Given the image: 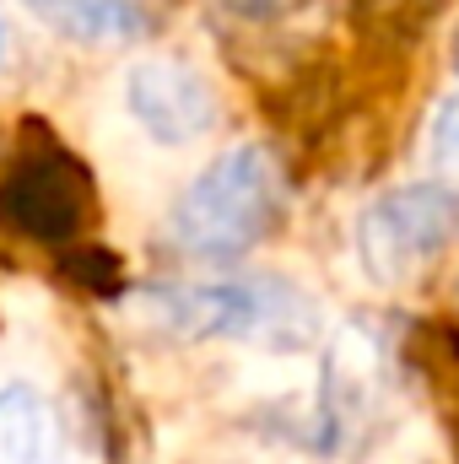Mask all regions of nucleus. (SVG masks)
<instances>
[{"label": "nucleus", "instance_id": "nucleus-1", "mask_svg": "<svg viewBox=\"0 0 459 464\" xmlns=\"http://www.w3.org/2000/svg\"><path fill=\"white\" fill-rule=\"evenodd\" d=\"M276 217H281V168L265 146L243 140V146H228L222 157H211L190 179V189L173 200L168 237L190 259L222 265V259L249 254L276 227Z\"/></svg>", "mask_w": 459, "mask_h": 464}, {"label": "nucleus", "instance_id": "nucleus-6", "mask_svg": "<svg viewBox=\"0 0 459 464\" xmlns=\"http://www.w3.org/2000/svg\"><path fill=\"white\" fill-rule=\"evenodd\" d=\"M0 464H60V438L33 383L0 389Z\"/></svg>", "mask_w": 459, "mask_h": 464}, {"label": "nucleus", "instance_id": "nucleus-7", "mask_svg": "<svg viewBox=\"0 0 459 464\" xmlns=\"http://www.w3.org/2000/svg\"><path fill=\"white\" fill-rule=\"evenodd\" d=\"M433 151H438L444 168H454L459 173V98L454 103H444L438 119H433Z\"/></svg>", "mask_w": 459, "mask_h": 464}, {"label": "nucleus", "instance_id": "nucleus-4", "mask_svg": "<svg viewBox=\"0 0 459 464\" xmlns=\"http://www.w3.org/2000/svg\"><path fill=\"white\" fill-rule=\"evenodd\" d=\"M124 114L157 146H195L217 130V87L179 54H146L124 71Z\"/></svg>", "mask_w": 459, "mask_h": 464}, {"label": "nucleus", "instance_id": "nucleus-3", "mask_svg": "<svg viewBox=\"0 0 459 464\" xmlns=\"http://www.w3.org/2000/svg\"><path fill=\"white\" fill-rule=\"evenodd\" d=\"M459 195L449 184H395L356 217V259L378 286H416L454 243Z\"/></svg>", "mask_w": 459, "mask_h": 464}, {"label": "nucleus", "instance_id": "nucleus-8", "mask_svg": "<svg viewBox=\"0 0 459 464\" xmlns=\"http://www.w3.org/2000/svg\"><path fill=\"white\" fill-rule=\"evenodd\" d=\"M454 65H459V38H454Z\"/></svg>", "mask_w": 459, "mask_h": 464}, {"label": "nucleus", "instance_id": "nucleus-2", "mask_svg": "<svg viewBox=\"0 0 459 464\" xmlns=\"http://www.w3.org/2000/svg\"><path fill=\"white\" fill-rule=\"evenodd\" d=\"M141 308L168 324L173 335L190 341H243V346L298 351L314 341L319 308L308 292H298L281 276H254V281H190V286H162L141 297Z\"/></svg>", "mask_w": 459, "mask_h": 464}, {"label": "nucleus", "instance_id": "nucleus-5", "mask_svg": "<svg viewBox=\"0 0 459 464\" xmlns=\"http://www.w3.org/2000/svg\"><path fill=\"white\" fill-rule=\"evenodd\" d=\"M49 33L87 44V49H119V44H141L151 33V11L146 0H22Z\"/></svg>", "mask_w": 459, "mask_h": 464}]
</instances>
